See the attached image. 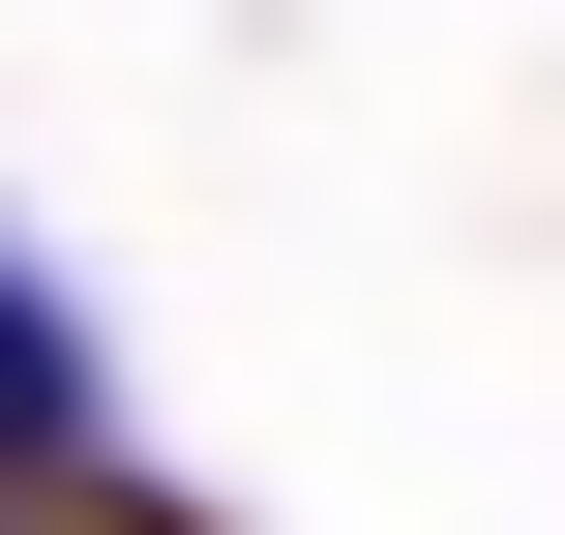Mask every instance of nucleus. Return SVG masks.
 <instances>
[{
	"instance_id": "obj_1",
	"label": "nucleus",
	"mask_w": 565,
	"mask_h": 535,
	"mask_svg": "<svg viewBox=\"0 0 565 535\" xmlns=\"http://www.w3.org/2000/svg\"><path fill=\"white\" fill-rule=\"evenodd\" d=\"M60 447H89V328L0 268V477H60Z\"/></svg>"
}]
</instances>
